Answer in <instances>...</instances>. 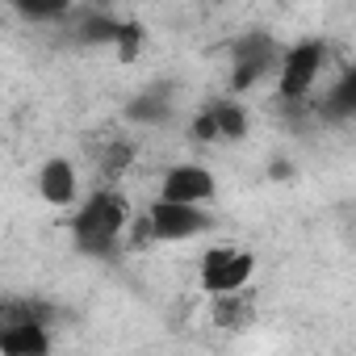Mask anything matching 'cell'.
I'll list each match as a JSON object with an SVG mask.
<instances>
[{"mask_svg": "<svg viewBox=\"0 0 356 356\" xmlns=\"http://www.w3.org/2000/svg\"><path fill=\"white\" fill-rule=\"evenodd\" d=\"M159 197H163V202H185V206H206V210H210V202L218 197V181H214V172H210L206 163L185 159V163H172V168L163 172Z\"/></svg>", "mask_w": 356, "mask_h": 356, "instance_id": "7", "label": "cell"}, {"mask_svg": "<svg viewBox=\"0 0 356 356\" xmlns=\"http://www.w3.org/2000/svg\"><path fill=\"white\" fill-rule=\"evenodd\" d=\"M248 130H252V118H248L243 101H214L189 126V134L197 143H243Z\"/></svg>", "mask_w": 356, "mask_h": 356, "instance_id": "8", "label": "cell"}, {"mask_svg": "<svg viewBox=\"0 0 356 356\" xmlns=\"http://www.w3.org/2000/svg\"><path fill=\"white\" fill-rule=\"evenodd\" d=\"M113 51H118L122 63H134V55L143 51V26L138 22H126L122 34H118V42H113Z\"/></svg>", "mask_w": 356, "mask_h": 356, "instance_id": "14", "label": "cell"}, {"mask_svg": "<svg viewBox=\"0 0 356 356\" xmlns=\"http://www.w3.org/2000/svg\"><path fill=\"white\" fill-rule=\"evenodd\" d=\"M256 277V256L248 248H235V243H218V248H206L202 256V268H197V281L210 298H227V293H248Z\"/></svg>", "mask_w": 356, "mask_h": 356, "instance_id": "2", "label": "cell"}, {"mask_svg": "<svg viewBox=\"0 0 356 356\" xmlns=\"http://www.w3.org/2000/svg\"><path fill=\"white\" fill-rule=\"evenodd\" d=\"M281 55H285V47H281L273 34H264V30L235 38V42H231V92L256 88L268 72L277 76V72H281Z\"/></svg>", "mask_w": 356, "mask_h": 356, "instance_id": "4", "label": "cell"}, {"mask_svg": "<svg viewBox=\"0 0 356 356\" xmlns=\"http://www.w3.org/2000/svg\"><path fill=\"white\" fill-rule=\"evenodd\" d=\"M51 327L38 306H9L5 327H0V356H51Z\"/></svg>", "mask_w": 356, "mask_h": 356, "instance_id": "6", "label": "cell"}, {"mask_svg": "<svg viewBox=\"0 0 356 356\" xmlns=\"http://www.w3.org/2000/svg\"><path fill=\"white\" fill-rule=\"evenodd\" d=\"M323 67H327V42L323 38L289 42L281 55V72H277V97L281 101H306L314 92Z\"/></svg>", "mask_w": 356, "mask_h": 356, "instance_id": "3", "label": "cell"}, {"mask_svg": "<svg viewBox=\"0 0 356 356\" xmlns=\"http://www.w3.org/2000/svg\"><path fill=\"white\" fill-rule=\"evenodd\" d=\"M172 118V97L168 92H138L126 105V122L134 126H163Z\"/></svg>", "mask_w": 356, "mask_h": 356, "instance_id": "11", "label": "cell"}, {"mask_svg": "<svg viewBox=\"0 0 356 356\" xmlns=\"http://www.w3.org/2000/svg\"><path fill=\"white\" fill-rule=\"evenodd\" d=\"M323 113L327 118H356V63L335 80V88L323 97Z\"/></svg>", "mask_w": 356, "mask_h": 356, "instance_id": "12", "label": "cell"}, {"mask_svg": "<svg viewBox=\"0 0 356 356\" xmlns=\"http://www.w3.org/2000/svg\"><path fill=\"white\" fill-rule=\"evenodd\" d=\"M22 17H30V22H59V17H67L72 9H67V0H51V5H34V0H17L13 5Z\"/></svg>", "mask_w": 356, "mask_h": 356, "instance_id": "13", "label": "cell"}, {"mask_svg": "<svg viewBox=\"0 0 356 356\" xmlns=\"http://www.w3.org/2000/svg\"><path fill=\"white\" fill-rule=\"evenodd\" d=\"M130 202L118 185H97L76 210H72V243L80 256L92 260H113L126 243H130Z\"/></svg>", "mask_w": 356, "mask_h": 356, "instance_id": "1", "label": "cell"}, {"mask_svg": "<svg viewBox=\"0 0 356 356\" xmlns=\"http://www.w3.org/2000/svg\"><path fill=\"white\" fill-rule=\"evenodd\" d=\"M143 214L151 222V239L155 243H185V239H197V235L214 231V214L206 206H185V202L155 197Z\"/></svg>", "mask_w": 356, "mask_h": 356, "instance_id": "5", "label": "cell"}, {"mask_svg": "<svg viewBox=\"0 0 356 356\" xmlns=\"http://www.w3.org/2000/svg\"><path fill=\"white\" fill-rule=\"evenodd\" d=\"M210 318L218 331H243L252 318H256V302L252 293H227V298H210Z\"/></svg>", "mask_w": 356, "mask_h": 356, "instance_id": "10", "label": "cell"}, {"mask_svg": "<svg viewBox=\"0 0 356 356\" xmlns=\"http://www.w3.org/2000/svg\"><path fill=\"white\" fill-rule=\"evenodd\" d=\"M38 197L55 210H76L80 206V172L67 155H51L38 168Z\"/></svg>", "mask_w": 356, "mask_h": 356, "instance_id": "9", "label": "cell"}]
</instances>
